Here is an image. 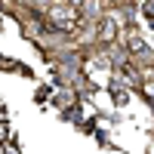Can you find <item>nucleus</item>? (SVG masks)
<instances>
[{
  "label": "nucleus",
  "mask_w": 154,
  "mask_h": 154,
  "mask_svg": "<svg viewBox=\"0 0 154 154\" xmlns=\"http://www.w3.org/2000/svg\"><path fill=\"white\" fill-rule=\"evenodd\" d=\"M9 133H12V130H9V123H6V120H0V145H6L9 139H12Z\"/></svg>",
  "instance_id": "1"
},
{
  "label": "nucleus",
  "mask_w": 154,
  "mask_h": 154,
  "mask_svg": "<svg viewBox=\"0 0 154 154\" xmlns=\"http://www.w3.org/2000/svg\"><path fill=\"white\" fill-rule=\"evenodd\" d=\"M0 71H19V65H16L9 56H0Z\"/></svg>",
  "instance_id": "2"
}]
</instances>
